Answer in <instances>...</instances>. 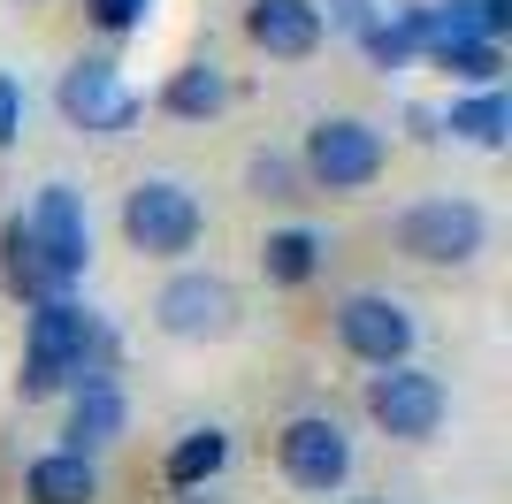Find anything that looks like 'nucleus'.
<instances>
[{
	"label": "nucleus",
	"mask_w": 512,
	"mask_h": 504,
	"mask_svg": "<svg viewBox=\"0 0 512 504\" xmlns=\"http://www.w3.org/2000/svg\"><path fill=\"white\" fill-rule=\"evenodd\" d=\"M146 8H153V0H85V16L100 23L107 39H123V31H138V23H146Z\"/></svg>",
	"instance_id": "obj_23"
},
{
	"label": "nucleus",
	"mask_w": 512,
	"mask_h": 504,
	"mask_svg": "<svg viewBox=\"0 0 512 504\" xmlns=\"http://www.w3.org/2000/svg\"><path fill=\"white\" fill-rule=\"evenodd\" d=\"M176 504H222V497H207V489H192V497H176Z\"/></svg>",
	"instance_id": "obj_25"
},
{
	"label": "nucleus",
	"mask_w": 512,
	"mask_h": 504,
	"mask_svg": "<svg viewBox=\"0 0 512 504\" xmlns=\"http://www.w3.org/2000/svg\"><path fill=\"white\" fill-rule=\"evenodd\" d=\"M329 329H337V344L360 367H406L413 359V314H406V298H390V291H344L337 306H329Z\"/></svg>",
	"instance_id": "obj_8"
},
{
	"label": "nucleus",
	"mask_w": 512,
	"mask_h": 504,
	"mask_svg": "<svg viewBox=\"0 0 512 504\" xmlns=\"http://www.w3.org/2000/svg\"><path fill=\"white\" fill-rule=\"evenodd\" d=\"M352 504H383V497H352Z\"/></svg>",
	"instance_id": "obj_26"
},
{
	"label": "nucleus",
	"mask_w": 512,
	"mask_h": 504,
	"mask_svg": "<svg viewBox=\"0 0 512 504\" xmlns=\"http://www.w3.org/2000/svg\"><path fill=\"white\" fill-rule=\"evenodd\" d=\"M428 62L444 69V77L474 84V92H490V84H497V69H505V46H490V39H459V31H444V39L428 46Z\"/></svg>",
	"instance_id": "obj_19"
},
{
	"label": "nucleus",
	"mask_w": 512,
	"mask_h": 504,
	"mask_svg": "<svg viewBox=\"0 0 512 504\" xmlns=\"http://www.w3.org/2000/svg\"><path fill=\"white\" fill-rule=\"evenodd\" d=\"M436 16H444V31H459V39H490V46H505V31H512V0H436Z\"/></svg>",
	"instance_id": "obj_20"
},
{
	"label": "nucleus",
	"mask_w": 512,
	"mask_h": 504,
	"mask_svg": "<svg viewBox=\"0 0 512 504\" xmlns=\"http://www.w3.org/2000/svg\"><path fill=\"white\" fill-rule=\"evenodd\" d=\"M390 245L406 252L413 268H467L474 252L490 245V214L474 207V199H459V191L413 199V207L390 222Z\"/></svg>",
	"instance_id": "obj_3"
},
{
	"label": "nucleus",
	"mask_w": 512,
	"mask_h": 504,
	"mask_svg": "<svg viewBox=\"0 0 512 504\" xmlns=\"http://www.w3.org/2000/svg\"><path fill=\"white\" fill-rule=\"evenodd\" d=\"M123 237L130 252H146V260H184V252L207 237V207H199V191H184L176 176H138L123 191Z\"/></svg>",
	"instance_id": "obj_4"
},
{
	"label": "nucleus",
	"mask_w": 512,
	"mask_h": 504,
	"mask_svg": "<svg viewBox=\"0 0 512 504\" xmlns=\"http://www.w3.org/2000/svg\"><path fill=\"white\" fill-rule=\"evenodd\" d=\"M360 54H367L375 69H406V62H421V54H413V39L390 23V8H375V16L360 23Z\"/></svg>",
	"instance_id": "obj_22"
},
{
	"label": "nucleus",
	"mask_w": 512,
	"mask_h": 504,
	"mask_svg": "<svg viewBox=\"0 0 512 504\" xmlns=\"http://www.w3.org/2000/svg\"><path fill=\"white\" fill-rule=\"evenodd\" d=\"M222 107H230V69L222 62H184L161 84V115H176V123H214Z\"/></svg>",
	"instance_id": "obj_16"
},
{
	"label": "nucleus",
	"mask_w": 512,
	"mask_h": 504,
	"mask_svg": "<svg viewBox=\"0 0 512 504\" xmlns=\"http://www.w3.org/2000/svg\"><path fill=\"white\" fill-rule=\"evenodd\" d=\"M123 420H130V398H123V382H115V367H100V375H85L77 390H69V428H62V451H100V443L123 436Z\"/></svg>",
	"instance_id": "obj_12"
},
{
	"label": "nucleus",
	"mask_w": 512,
	"mask_h": 504,
	"mask_svg": "<svg viewBox=\"0 0 512 504\" xmlns=\"http://www.w3.org/2000/svg\"><path fill=\"white\" fill-rule=\"evenodd\" d=\"M23 8H46V0H23Z\"/></svg>",
	"instance_id": "obj_27"
},
{
	"label": "nucleus",
	"mask_w": 512,
	"mask_h": 504,
	"mask_svg": "<svg viewBox=\"0 0 512 504\" xmlns=\"http://www.w3.org/2000/svg\"><path fill=\"white\" fill-rule=\"evenodd\" d=\"M436 130H451V138H467V146H482V153H497L512 138V100L505 92H467V100H451L444 115H436Z\"/></svg>",
	"instance_id": "obj_17"
},
{
	"label": "nucleus",
	"mask_w": 512,
	"mask_h": 504,
	"mask_svg": "<svg viewBox=\"0 0 512 504\" xmlns=\"http://www.w3.org/2000/svg\"><path fill=\"white\" fill-rule=\"evenodd\" d=\"M0 283H8L23 306L69 298L62 283H54V268H46V252H39V237H31V222H23V214H8V230H0Z\"/></svg>",
	"instance_id": "obj_14"
},
{
	"label": "nucleus",
	"mask_w": 512,
	"mask_h": 504,
	"mask_svg": "<svg viewBox=\"0 0 512 504\" xmlns=\"http://www.w3.org/2000/svg\"><path fill=\"white\" fill-rule=\"evenodd\" d=\"M276 466L283 482L306 489V497H337L352 482V436H344L337 413H291L276 428Z\"/></svg>",
	"instance_id": "obj_7"
},
{
	"label": "nucleus",
	"mask_w": 512,
	"mask_h": 504,
	"mask_svg": "<svg viewBox=\"0 0 512 504\" xmlns=\"http://www.w3.org/2000/svg\"><path fill=\"white\" fill-rule=\"evenodd\" d=\"M383 168H390V138L367 123V115H321V123L306 130V146H299V176L314 191H337V199L367 191Z\"/></svg>",
	"instance_id": "obj_2"
},
{
	"label": "nucleus",
	"mask_w": 512,
	"mask_h": 504,
	"mask_svg": "<svg viewBox=\"0 0 512 504\" xmlns=\"http://www.w3.org/2000/svg\"><path fill=\"white\" fill-rule=\"evenodd\" d=\"M16 130H23V84L8 77V69H0V146H8Z\"/></svg>",
	"instance_id": "obj_24"
},
{
	"label": "nucleus",
	"mask_w": 512,
	"mask_h": 504,
	"mask_svg": "<svg viewBox=\"0 0 512 504\" xmlns=\"http://www.w3.org/2000/svg\"><path fill=\"white\" fill-rule=\"evenodd\" d=\"M100 367H115V329L92 306H77V298L31 306V321H23V375H16L23 398H62V390H77Z\"/></svg>",
	"instance_id": "obj_1"
},
{
	"label": "nucleus",
	"mask_w": 512,
	"mask_h": 504,
	"mask_svg": "<svg viewBox=\"0 0 512 504\" xmlns=\"http://www.w3.org/2000/svg\"><path fill=\"white\" fill-rule=\"evenodd\" d=\"M222 466H230V428L199 420V428H184V436L169 443V459H161V482H169L176 497H192V489H207Z\"/></svg>",
	"instance_id": "obj_15"
},
{
	"label": "nucleus",
	"mask_w": 512,
	"mask_h": 504,
	"mask_svg": "<svg viewBox=\"0 0 512 504\" xmlns=\"http://www.w3.org/2000/svg\"><path fill=\"white\" fill-rule=\"evenodd\" d=\"M451 398H444V382L428 375V367H383V375H367V420L383 428L390 443H428L436 428H444Z\"/></svg>",
	"instance_id": "obj_9"
},
{
	"label": "nucleus",
	"mask_w": 512,
	"mask_h": 504,
	"mask_svg": "<svg viewBox=\"0 0 512 504\" xmlns=\"http://www.w3.org/2000/svg\"><path fill=\"white\" fill-rule=\"evenodd\" d=\"M260 275H268L276 291L314 283V275H321V237L299 230V222H291V230H268V237H260Z\"/></svg>",
	"instance_id": "obj_18"
},
{
	"label": "nucleus",
	"mask_w": 512,
	"mask_h": 504,
	"mask_svg": "<svg viewBox=\"0 0 512 504\" xmlns=\"http://www.w3.org/2000/svg\"><path fill=\"white\" fill-rule=\"evenodd\" d=\"M321 8L314 0H245V39L268 54V62H306L321 46Z\"/></svg>",
	"instance_id": "obj_11"
},
{
	"label": "nucleus",
	"mask_w": 512,
	"mask_h": 504,
	"mask_svg": "<svg viewBox=\"0 0 512 504\" xmlns=\"http://www.w3.org/2000/svg\"><path fill=\"white\" fill-rule=\"evenodd\" d=\"M54 107H62L69 130H85V138H123L138 115H146V100L123 84V69H115V54H77V62L62 69V84H54Z\"/></svg>",
	"instance_id": "obj_6"
},
{
	"label": "nucleus",
	"mask_w": 512,
	"mask_h": 504,
	"mask_svg": "<svg viewBox=\"0 0 512 504\" xmlns=\"http://www.w3.org/2000/svg\"><path fill=\"white\" fill-rule=\"evenodd\" d=\"M23 222H31V237H39L54 283H62V291H77V283H85V268H92V214H85V191H77V184H39V199L23 207Z\"/></svg>",
	"instance_id": "obj_10"
},
{
	"label": "nucleus",
	"mask_w": 512,
	"mask_h": 504,
	"mask_svg": "<svg viewBox=\"0 0 512 504\" xmlns=\"http://www.w3.org/2000/svg\"><path fill=\"white\" fill-rule=\"evenodd\" d=\"M237 321H245V298L214 268H184L153 291V329L176 344H222V336H237Z\"/></svg>",
	"instance_id": "obj_5"
},
{
	"label": "nucleus",
	"mask_w": 512,
	"mask_h": 504,
	"mask_svg": "<svg viewBox=\"0 0 512 504\" xmlns=\"http://www.w3.org/2000/svg\"><path fill=\"white\" fill-rule=\"evenodd\" d=\"M23 504H100V466L85 451H39L23 466Z\"/></svg>",
	"instance_id": "obj_13"
},
{
	"label": "nucleus",
	"mask_w": 512,
	"mask_h": 504,
	"mask_svg": "<svg viewBox=\"0 0 512 504\" xmlns=\"http://www.w3.org/2000/svg\"><path fill=\"white\" fill-rule=\"evenodd\" d=\"M306 176H299V161H291V153H253V161H245V191H253V199H306Z\"/></svg>",
	"instance_id": "obj_21"
}]
</instances>
